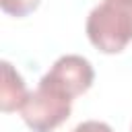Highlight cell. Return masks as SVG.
I'll list each match as a JSON object with an SVG mask.
<instances>
[{
	"label": "cell",
	"mask_w": 132,
	"mask_h": 132,
	"mask_svg": "<svg viewBox=\"0 0 132 132\" xmlns=\"http://www.w3.org/2000/svg\"><path fill=\"white\" fill-rule=\"evenodd\" d=\"M85 31L99 52H124L132 41V0H101L89 12Z\"/></svg>",
	"instance_id": "1"
},
{
	"label": "cell",
	"mask_w": 132,
	"mask_h": 132,
	"mask_svg": "<svg viewBox=\"0 0 132 132\" xmlns=\"http://www.w3.org/2000/svg\"><path fill=\"white\" fill-rule=\"evenodd\" d=\"M72 111V99L47 80H39L37 89L31 91L21 107L25 124L33 132H54Z\"/></svg>",
	"instance_id": "2"
},
{
	"label": "cell",
	"mask_w": 132,
	"mask_h": 132,
	"mask_svg": "<svg viewBox=\"0 0 132 132\" xmlns=\"http://www.w3.org/2000/svg\"><path fill=\"white\" fill-rule=\"evenodd\" d=\"M41 78L58 87L70 99H74L91 89L95 70L87 58L78 54H66V56H60Z\"/></svg>",
	"instance_id": "3"
},
{
	"label": "cell",
	"mask_w": 132,
	"mask_h": 132,
	"mask_svg": "<svg viewBox=\"0 0 132 132\" xmlns=\"http://www.w3.org/2000/svg\"><path fill=\"white\" fill-rule=\"evenodd\" d=\"M0 68H2V78H0V109L4 113H10V111H21L25 99H27V87H25V80L23 76L12 68L10 62L2 60L0 62Z\"/></svg>",
	"instance_id": "4"
},
{
	"label": "cell",
	"mask_w": 132,
	"mask_h": 132,
	"mask_svg": "<svg viewBox=\"0 0 132 132\" xmlns=\"http://www.w3.org/2000/svg\"><path fill=\"white\" fill-rule=\"evenodd\" d=\"M41 0H0V6L6 14L10 16H27L29 12H33L39 6Z\"/></svg>",
	"instance_id": "5"
},
{
	"label": "cell",
	"mask_w": 132,
	"mask_h": 132,
	"mask_svg": "<svg viewBox=\"0 0 132 132\" xmlns=\"http://www.w3.org/2000/svg\"><path fill=\"white\" fill-rule=\"evenodd\" d=\"M70 132H113V130H111V126H109V124H105V122L89 120V122L78 124V126H76L74 130H70Z\"/></svg>",
	"instance_id": "6"
}]
</instances>
